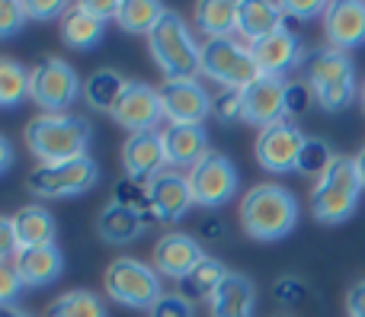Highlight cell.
<instances>
[{
	"instance_id": "obj_38",
	"label": "cell",
	"mask_w": 365,
	"mask_h": 317,
	"mask_svg": "<svg viewBox=\"0 0 365 317\" xmlns=\"http://www.w3.org/2000/svg\"><path fill=\"white\" fill-rule=\"evenodd\" d=\"M19 289H23V279H19L16 266H13V263H0V308L13 305Z\"/></svg>"
},
{
	"instance_id": "obj_31",
	"label": "cell",
	"mask_w": 365,
	"mask_h": 317,
	"mask_svg": "<svg viewBox=\"0 0 365 317\" xmlns=\"http://www.w3.org/2000/svg\"><path fill=\"white\" fill-rule=\"evenodd\" d=\"M48 317H109V314H106V301L100 295L77 289V292L58 295L48 305Z\"/></svg>"
},
{
	"instance_id": "obj_17",
	"label": "cell",
	"mask_w": 365,
	"mask_h": 317,
	"mask_svg": "<svg viewBox=\"0 0 365 317\" xmlns=\"http://www.w3.org/2000/svg\"><path fill=\"white\" fill-rule=\"evenodd\" d=\"M122 164H125L128 180L135 183H148L154 180L160 170H167V151H164V138L160 132H138L128 135L122 145Z\"/></svg>"
},
{
	"instance_id": "obj_3",
	"label": "cell",
	"mask_w": 365,
	"mask_h": 317,
	"mask_svg": "<svg viewBox=\"0 0 365 317\" xmlns=\"http://www.w3.org/2000/svg\"><path fill=\"white\" fill-rule=\"evenodd\" d=\"M148 48L167 80H195L202 74V42L180 13L167 10L160 23L148 32Z\"/></svg>"
},
{
	"instance_id": "obj_12",
	"label": "cell",
	"mask_w": 365,
	"mask_h": 317,
	"mask_svg": "<svg viewBox=\"0 0 365 317\" xmlns=\"http://www.w3.org/2000/svg\"><path fill=\"white\" fill-rule=\"evenodd\" d=\"M240 103H244V122L259 128L276 125L289 119V80L263 74L250 87L240 90Z\"/></svg>"
},
{
	"instance_id": "obj_23",
	"label": "cell",
	"mask_w": 365,
	"mask_h": 317,
	"mask_svg": "<svg viewBox=\"0 0 365 317\" xmlns=\"http://www.w3.org/2000/svg\"><path fill=\"white\" fill-rule=\"evenodd\" d=\"M208 308H212V317H253L257 289H253V282L247 276L227 273L225 282L208 298Z\"/></svg>"
},
{
	"instance_id": "obj_18",
	"label": "cell",
	"mask_w": 365,
	"mask_h": 317,
	"mask_svg": "<svg viewBox=\"0 0 365 317\" xmlns=\"http://www.w3.org/2000/svg\"><path fill=\"white\" fill-rule=\"evenodd\" d=\"M324 32H327L330 48L349 51L365 42V4L359 0H336L327 4L324 13Z\"/></svg>"
},
{
	"instance_id": "obj_2",
	"label": "cell",
	"mask_w": 365,
	"mask_h": 317,
	"mask_svg": "<svg viewBox=\"0 0 365 317\" xmlns=\"http://www.w3.org/2000/svg\"><path fill=\"white\" fill-rule=\"evenodd\" d=\"M240 224L253 241H282L298 224V199L285 186L259 183L240 199Z\"/></svg>"
},
{
	"instance_id": "obj_13",
	"label": "cell",
	"mask_w": 365,
	"mask_h": 317,
	"mask_svg": "<svg viewBox=\"0 0 365 317\" xmlns=\"http://www.w3.org/2000/svg\"><path fill=\"white\" fill-rule=\"evenodd\" d=\"M113 115L122 128H128L132 135L138 132H158L160 119H164V106H160V93L151 83L128 80V87L122 90L119 103L113 106Z\"/></svg>"
},
{
	"instance_id": "obj_44",
	"label": "cell",
	"mask_w": 365,
	"mask_h": 317,
	"mask_svg": "<svg viewBox=\"0 0 365 317\" xmlns=\"http://www.w3.org/2000/svg\"><path fill=\"white\" fill-rule=\"evenodd\" d=\"M346 311L349 317H365V279L356 282L346 295Z\"/></svg>"
},
{
	"instance_id": "obj_30",
	"label": "cell",
	"mask_w": 365,
	"mask_h": 317,
	"mask_svg": "<svg viewBox=\"0 0 365 317\" xmlns=\"http://www.w3.org/2000/svg\"><path fill=\"white\" fill-rule=\"evenodd\" d=\"M164 13H167V6L158 4V0H122V10H119V16H115V23L125 32L148 36V32L160 23Z\"/></svg>"
},
{
	"instance_id": "obj_11",
	"label": "cell",
	"mask_w": 365,
	"mask_h": 317,
	"mask_svg": "<svg viewBox=\"0 0 365 317\" xmlns=\"http://www.w3.org/2000/svg\"><path fill=\"white\" fill-rule=\"evenodd\" d=\"M304 141L308 138L302 135V128L292 119H282V122H276V125L259 128L253 151H257V160L263 170L292 173V170H298V157H302Z\"/></svg>"
},
{
	"instance_id": "obj_15",
	"label": "cell",
	"mask_w": 365,
	"mask_h": 317,
	"mask_svg": "<svg viewBox=\"0 0 365 317\" xmlns=\"http://www.w3.org/2000/svg\"><path fill=\"white\" fill-rule=\"evenodd\" d=\"M145 192H148V202H151V212L158 222H180L195 205L186 173L173 170V167H167L154 180H148Z\"/></svg>"
},
{
	"instance_id": "obj_40",
	"label": "cell",
	"mask_w": 365,
	"mask_h": 317,
	"mask_svg": "<svg viewBox=\"0 0 365 317\" xmlns=\"http://www.w3.org/2000/svg\"><path fill=\"white\" fill-rule=\"evenodd\" d=\"M282 13L292 19H311V16H317V13H327V4H321V0H304V4L289 0V4H282Z\"/></svg>"
},
{
	"instance_id": "obj_21",
	"label": "cell",
	"mask_w": 365,
	"mask_h": 317,
	"mask_svg": "<svg viewBox=\"0 0 365 317\" xmlns=\"http://www.w3.org/2000/svg\"><path fill=\"white\" fill-rule=\"evenodd\" d=\"M282 23V4H269V0H240L237 4V36L247 38V45L285 29Z\"/></svg>"
},
{
	"instance_id": "obj_19",
	"label": "cell",
	"mask_w": 365,
	"mask_h": 317,
	"mask_svg": "<svg viewBox=\"0 0 365 317\" xmlns=\"http://www.w3.org/2000/svg\"><path fill=\"white\" fill-rule=\"evenodd\" d=\"M250 51H253V58H257L259 71L269 77H282L285 71H292L295 64L304 61L302 38L292 29H279V32H272V36L259 38V42L250 45Z\"/></svg>"
},
{
	"instance_id": "obj_34",
	"label": "cell",
	"mask_w": 365,
	"mask_h": 317,
	"mask_svg": "<svg viewBox=\"0 0 365 317\" xmlns=\"http://www.w3.org/2000/svg\"><path fill=\"white\" fill-rule=\"evenodd\" d=\"M148 317H195V308L182 292H164L151 305Z\"/></svg>"
},
{
	"instance_id": "obj_10",
	"label": "cell",
	"mask_w": 365,
	"mask_h": 317,
	"mask_svg": "<svg viewBox=\"0 0 365 317\" xmlns=\"http://www.w3.org/2000/svg\"><path fill=\"white\" fill-rule=\"evenodd\" d=\"M189 189H192V202L202 209H221L227 199H234L240 186V173L225 154L208 151L195 167L186 173Z\"/></svg>"
},
{
	"instance_id": "obj_28",
	"label": "cell",
	"mask_w": 365,
	"mask_h": 317,
	"mask_svg": "<svg viewBox=\"0 0 365 317\" xmlns=\"http://www.w3.org/2000/svg\"><path fill=\"white\" fill-rule=\"evenodd\" d=\"M195 23L205 38H225L237 32V4L234 0H202L195 6Z\"/></svg>"
},
{
	"instance_id": "obj_29",
	"label": "cell",
	"mask_w": 365,
	"mask_h": 317,
	"mask_svg": "<svg viewBox=\"0 0 365 317\" xmlns=\"http://www.w3.org/2000/svg\"><path fill=\"white\" fill-rule=\"evenodd\" d=\"M227 273H231V269L221 266V260H215V256H202L199 266H195L192 273L180 282V292L186 295L189 301H192V298H212L215 289L225 282Z\"/></svg>"
},
{
	"instance_id": "obj_36",
	"label": "cell",
	"mask_w": 365,
	"mask_h": 317,
	"mask_svg": "<svg viewBox=\"0 0 365 317\" xmlns=\"http://www.w3.org/2000/svg\"><path fill=\"white\" fill-rule=\"evenodd\" d=\"M26 23V13H23V4L16 0H0V38H10L23 29Z\"/></svg>"
},
{
	"instance_id": "obj_20",
	"label": "cell",
	"mask_w": 365,
	"mask_h": 317,
	"mask_svg": "<svg viewBox=\"0 0 365 317\" xmlns=\"http://www.w3.org/2000/svg\"><path fill=\"white\" fill-rule=\"evenodd\" d=\"M13 266H16L23 286L42 289L51 286L58 276L64 273V254L58 244H45V247H26L13 256Z\"/></svg>"
},
{
	"instance_id": "obj_7",
	"label": "cell",
	"mask_w": 365,
	"mask_h": 317,
	"mask_svg": "<svg viewBox=\"0 0 365 317\" xmlns=\"http://www.w3.org/2000/svg\"><path fill=\"white\" fill-rule=\"evenodd\" d=\"M103 289L113 301L135 308V311H151V305L164 295L158 269L135 260V256H119L109 263L103 273Z\"/></svg>"
},
{
	"instance_id": "obj_22",
	"label": "cell",
	"mask_w": 365,
	"mask_h": 317,
	"mask_svg": "<svg viewBox=\"0 0 365 317\" xmlns=\"http://www.w3.org/2000/svg\"><path fill=\"white\" fill-rule=\"evenodd\" d=\"M167 151V164L177 167H195L208 154V135L202 125H167L160 132Z\"/></svg>"
},
{
	"instance_id": "obj_16",
	"label": "cell",
	"mask_w": 365,
	"mask_h": 317,
	"mask_svg": "<svg viewBox=\"0 0 365 317\" xmlns=\"http://www.w3.org/2000/svg\"><path fill=\"white\" fill-rule=\"evenodd\" d=\"M202 256H205V250H202V244L195 237L182 234V231H170V234H164L154 244L151 266L158 269V276L182 282L202 263Z\"/></svg>"
},
{
	"instance_id": "obj_42",
	"label": "cell",
	"mask_w": 365,
	"mask_h": 317,
	"mask_svg": "<svg viewBox=\"0 0 365 317\" xmlns=\"http://www.w3.org/2000/svg\"><path fill=\"white\" fill-rule=\"evenodd\" d=\"M308 100H311V90H308V83H289V115L304 113V106H308Z\"/></svg>"
},
{
	"instance_id": "obj_43",
	"label": "cell",
	"mask_w": 365,
	"mask_h": 317,
	"mask_svg": "<svg viewBox=\"0 0 365 317\" xmlns=\"http://www.w3.org/2000/svg\"><path fill=\"white\" fill-rule=\"evenodd\" d=\"M276 298L279 301H302L304 298V286L298 279H279V286H276Z\"/></svg>"
},
{
	"instance_id": "obj_9",
	"label": "cell",
	"mask_w": 365,
	"mask_h": 317,
	"mask_svg": "<svg viewBox=\"0 0 365 317\" xmlns=\"http://www.w3.org/2000/svg\"><path fill=\"white\" fill-rule=\"evenodd\" d=\"M96 180H100V167L87 154V157L64 160V164H36L26 177V186L38 199H68L93 189Z\"/></svg>"
},
{
	"instance_id": "obj_1",
	"label": "cell",
	"mask_w": 365,
	"mask_h": 317,
	"mask_svg": "<svg viewBox=\"0 0 365 317\" xmlns=\"http://www.w3.org/2000/svg\"><path fill=\"white\" fill-rule=\"evenodd\" d=\"M26 147L38 164H64V160L87 157L90 147V122L83 115H48L38 113L26 122Z\"/></svg>"
},
{
	"instance_id": "obj_4",
	"label": "cell",
	"mask_w": 365,
	"mask_h": 317,
	"mask_svg": "<svg viewBox=\"0 0 365 317\" xmlns=\"http://www.w3.org/2000/svg\"><path fill=\"white\" fill-rule=\"evenodd\" d=\"M304 83L324 109L340 113L356 96V68L346 51L317 48L304 55Z\"/></svg>"
},
{
	"instance_id": "obj_47",
	"label": "cell",
	"mask_w": 365,
	"mask_h": 317,
	"mask_svg": "<svg viewBox=\"0 0 365 317\" xmlns=\"http://www.w3.org/2000/svg\"><path fill=\"white\" fill-rule=\"evenodd\" d=\"M0 317H29V314L19 311V308H13V305H4L0 308Z\"/></svg>"
},
{
	"instance_id": "obj_6",
	"label": "cell",
	"mask_w": 365,
	"mask_h": 317,
	"mask_svg": "<svg viewBox=\"0 0 365 317\" xmlns=\"http://www.w3.org/2000/svg\"><path fill=\"white\" fill-rule=\"evenodd\" d=\"M202 74L221 83V90H244L263 77L250 45L237 42L234 36L202 38Z\"/></svg>"
},
{
	"instance_id": "obj_41",
	"label": "cell",
	"mask_w": 365,
	"mask_h": 317,
	"mask_svg": "<svg viewBox=\"0 0 365 317\" xmlns=\"http://www.w3.org/2000/svg\"><path fill=\"white\" fill-rule=\"evenodd\" d=\"M81 6L90 13V16H96V19H115L119 16V10H122V4L119 0H81Z\"/></svg>"
},
{
	"instance_id": "obj_5",
	"label": "cell",
	"mask_w": 365,
	"mask_h": 317,
	"mask_svg": "<svg viewBox=\"0 0 365 317\" xmlns=\"http://www.w3.org/2000/svg\"><path fill=\"white\" fill-rule=\"evenodd\" d=\"M362 196V183L353 157H334L321 180L311 189V215L321 224H340L356 212Z\"/></svg>"
},
{
	"instance_id": "obj_33",
	"label": "cell",
	"mask_w": 365,
	"mask_h": 317,
	"mask_svg": "<svg viewBox=\"0 0 365 317\" xmlns=\"http://www.w3.org/2000/svg\"><path fill=\"white\" fill-rule=\"evenodd\" d=\"M334 157H336V154L327 147V141L308 138V141H304V147H302V157H298V173L321 180L324 173H327V167L334 164Z\"/></svg>"
},
{
	"instance_id": "obj_45",
	"label": "cell",
	"mask_w": 365,
	"mask_h": 317,
	"mask_svg": "<svg viewBox=\"0 0 365 317\" xmlns=\"http://www.w3.org/2000/svg\"><path fill=\"white\" fill-rule=\"evenodd\" d=\"M10 164H13V145L0 135V173L10 170Z\"/></svg>"
},
{
	"instance_id": "obj_32",
	"label": "cell",
	"mask_w": 365,
	"mask_h": 317,
	"mask_svg": "<svg viewBox=\"0 0 365 317\" xmlns=\"http://www.w3.org/2000/svg\"><path fill=\"white\" fill-rule=\"evenodd\" d=\"M29 96V71L13 58H0V106H19Z\"/></svg>"
},
{
	"instance_id": "obj_48",
	"label": "cell",
	"mask_w": 365,
	"mask_h": 317,
	"mask_svg": "<svg viewBox=\"0 0 365 317\" xmlns=\"http://www.w3.org/2000/svg\"><path fill=\"white\" fill-rule=\"evenodd\" d=\"M362 109H365V83H362Z\"/></svg>"
},
{
	"instance_id": "obj_24",
	"label": "cell",
	"mask_w": 365,
	"mask_h": 317,
	"mask_svg": "<svg viewBox=\"0 0 365 317\" xmlns=\"http://www.w3.org/2000/svg\"><path fill=\"white\" fill-rule=\"evenodd\" d=\"M13 231H16V244L19 250L26 247H45V244H55L58 224L45 205H23V209L13 215Z\"/></svg>"
},
{
	"instance_id": "obj_35",
	"label": "cell",
	"mask_w": 365,
	"mask_h": 317,
	"mask_svg": "<svg viewBox=\"0 0 365 317\" xmlns=\"http://www.w3.org/2000/svg\"><path fill=\"white\" fill-rule=\"evenodd\" d=\"M212 115L218 122H237V119H244L240 90H218V93L212 96Z\"/></svg>"
},
{
	"instance_id": "obj_46",
	"label": "cell",
	"mask_w": 365,
	"mask_h": 317,
	"mask_svg": "<svg viewBox=\"0 0 365 317\" xmlns=\"http://www.w3.org/2000/svg\"><path fill=\"white\" fill-rule=\"evenodd\" d=\"M353 164H356V173H359V183H362V189H365V147H362V151L353 157Z\"/></svg>"
},
{
	"instance_id": "obj_27",
	"label": "cell",
	"mask_w": 365,
	"mask_h": 317,
	"mask_svg": "<svg viewBox=\"0 0 365 317\" xmlns=\"http://www.w3.org/2000/svg\"><path fill=\"white\" fill-rule=\"evenodd\" d=\"M128 87V80L113 68H100L87 77L83 83V100L90 109H100V113H113V106L119 103L122 90Z\"/></svg>"
},
{
	"instance_id": "obj_14",
	"label": "cell",
	"mask_w": 365,
	"mask_h": 317,
	"mask_svg": "<svg viewBox=\"0 0 365 317\" xmlns=\"http://www.w3.org/2000/svg\"><path fill=\"white\" fill-rule=\"evenodd\" d=\"M158 93L167 125H202V119L212 115V96L199 80H164Z\"/></svg>"
},
{
	"instance_id": "obj_39",
	"label": "cell",
	"mask_w": 365,
	"mask_h": 317,
	"mask_svg": "<svg viewBox=\"0 0 365 317\" xmlns=\"http://www.w3.org/2000/svg\"><path fill=\"white\" fill-rule=\"evenodd\" d=\"M19 254L16 231H13V215H0V263H13Z\"/></svg>"
},
{
	"instance_id": "obj_25",
	"label": "cell",
	"mask_w": 365,
	"mask_h": 317,
	"mask_svg": "<svg viewBox=\"0 0 365 317\" xmlns=\"http://www.w3.org/2000/svg\"><path fill=\"white\" fill-rule=\"evenodd\" d=\"M141 231H145L141 212L128 209V205L115 202V199L96 215V234L106 244H128V241H135Z\"/></svg>"
},
{
	"instance_id": "obj_8",
	"label": "cell",
	"mask_w": 365,
	"mask_h": 317,
	"mask_svg": "<svg viewBox=\"0 0 365 317\" xmlns=\"http://www.w3.org/2000/svg\"><path fill=\"white\" fill-rule=\"evenodd\" d=\"M81 90L83 83L77 77V71L61 58H42L29 71V100L48 115L68 113L74 106V100L81 96Z\"/></svg>"
},
{
	"instance_id": "obj_37",
	"label": "cell",
	"mask_w": 365,
	"mask_h": 317,
	"mask_svg": "<svg viewBox=\"0 0 365 317\" xmlns=\"http://www.w3.org/2000/svg\"><path fill=\"white\" fill-rule=\"evenodd\" d=\"M26 19H61L68 13V4L61 0H23Z\"/></svg>"
},
{
	"instance_id": "obj_26",
	"label": "cell",
	"mask_w": 365,
	"mask_h": 317,
	"mask_svg": "<svg viewBox=\"0 0 365 317\" xmlns=\"http://www.w3.org/2000/svg\"><path fill=\"white\" fill-rule=\"evenodd\" d=\"M103 32H106V23L90 16L81 4L68 6V13L61 16V42L68 48H77V51L96 48L103 42Z\"/></svg>"
}]
</instances>
